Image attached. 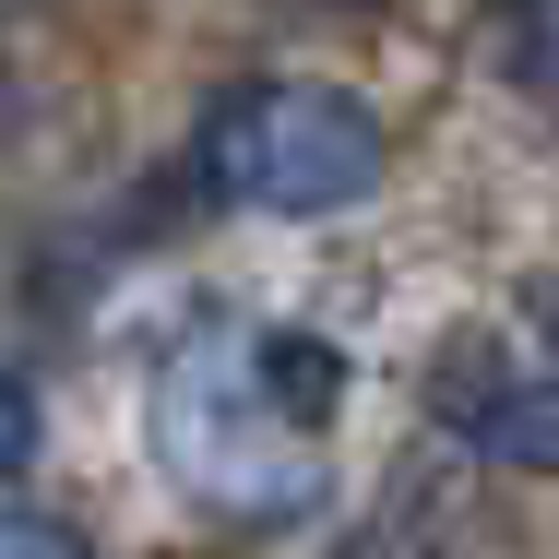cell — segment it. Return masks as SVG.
<instances>
[{"instance_id": "obj_1", "label": "cell", "mask_w": 559, "mask_h": 559, "mask_svg": "<svg viewBox=\"0 0 559 559\" xmlns=\"http://www.w3.org/2000/svg\"><path fill=\"white\" fill-rule=\"evenodd\" d=\"M203 179L238 215H345L381 179V119L357 108L345 84H310V72L238 84L203 119Z\"/></svg>"}, {"instance_id": "obj_2", "label": "cell", "mask_w": 559, "mask_h": 559, "mask_svg": "<svg viewBox=\"0 0 559 559\" xmlns=\"http://www.w3.org/2000/svg\"><path fill=\"white\" fill-rule=\"evenodd\" d=\"M429 405H441V429H464L488 464L559 476V369H512L488 334H452L441 357H429Z\"/></svg>"}, {"instance_id": "obj_3", "label": "cell", "mask_w": 559, "mask_h": 559, "mask_svg": "<svg viewBox=\"0 0 559 559\" xmlns=\"http://www.w3.org/2000/svg\"><path fill=\"white\" fill-rule=\"evenodd\" d=\"M250 393H262V417L286 405V429H322L334 393H345V357L310 345V334H262V345H250Z\"/></svg>"}, {"instance_id": "obj_4", "label": "cell", "mask_w": 559, "mask_h": 559, "mask_svg": "<svg viewBox=\"0 0 559 559\" xmlns=\"http://www.w3.org/2000/svg\"><path fill=\"white\" fill-rule=\"evenodd\" d=\"M48 452V417H36V381L24 369H0V476H24Z\"/></svg>"}, {"instance_id": "obj_5", "label": "cell", "mask_w": 559, "mask_h": 559, "mask_svg": "<svg viewBox=\"0 0 559 559\" xmlns=\"http://www.w3.org/2000/svg\"><path fill=\"white\" fill-rule=\"evenodd\" d=\"M0 559H84V536H60L36 512H0Z\"/></svg>"}, {"instance_id": "obj_6", "label": "cell", "mask_w": 559, "mask_h": 559, "mask_svg": "<svg viewBox=\"0 0 559 559\" xmlns=\"http://www.w3.org/2000/svg\"><path fill=\"white\" fill-rule=\"evenodd\" d=\"M524 310H536V334L559 345V274H548V286H536V298H524Z\"/></svg>"}, {"instance_id": "obj_7", "label": "cell", "mask_w": 559, "mask_h": 559, "mask_svg": "<svg viewBox=\"0 0 559 559\" xmlns=\"http://www.w3.org/2000/svg\"><path fill=\"white\" fill-rule=\"evenodd\" d=\"M393 559H464V548H393Z\"/></svg>"}]
</instances>
